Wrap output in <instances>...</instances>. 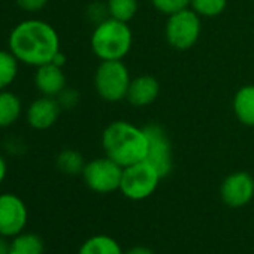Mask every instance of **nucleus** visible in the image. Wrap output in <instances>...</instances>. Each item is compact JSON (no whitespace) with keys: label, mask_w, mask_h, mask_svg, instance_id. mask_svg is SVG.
<instances>
[{"label":"nucleus","mask_w":254,"mask_h":254,"mask_svg":"<svg viewBox=\"0 0 254 254\" xmlns=\"http://www.w3.org/2000/svg\"><path fill=\"white\" fill-rule=\"evenodd\" d=\"M160 180L162 177L159 172L147 160H142L139 163L123 168L120 191L124 197L130 200H145L157 190Z\"/></svg>","instance_id":"obj_5"},{"label":"nucleus","mask_w":254,"mask_h":254,"mask_svg":"<svg viewBox=\"0 0 254 254\" xmlns=\"http://www.w3.org/2000/svg\"><path fill=\"white\" fill-rule=\"evenodd\" d=\"M60 112L62 106L56 97L42 96L29 105L26 118L29 126L35 130H47L57 123Z\"/></svg>","instance_id":"obj_11"},{"label":"nucleus","mask_w":254,"mask_h":254,"mask_svg":"<svg viewBox=\"0 0 254 254\" xmlns=\"http://www.w3.org/2000/svg\"><path fill=\"white\" fill-rule=\"evenodd\" d=\"M35 85L42 93V96L57 97L66 88V76L63 67L54 63H47L36 67Z\"/></svg>","instance_id":"obj_13"},{"label":"nucleus","mask_w":254,"mask_h":254,"mask_svg":"<svg viewBox=\"0 0 254 254\" xmlns=\"http://www.w3.org/2000/svg\"><path fill=\"white\" fill-rule=\"evenodd\" d=\"M160 93L159 81L151 75H139L132 79L126 100L136 108H144L156 102Z\"/></svg>","instance_id":"obj_12"},{"label":"nucleus","mask_w":254,"mask_h":254,"mask_svg":"<svg viewBox=\"0 0 254 254\" xmlns=\"http://www.w3.org/2000/svg\"><path fill=\"white\" fill-rule=\"evenodd\" d=\"M220 196L223 203L230 208L245 206L254 197V178L244 171L227 175L221 183Z\"/></svg>","instance_id":"obj_10"},{"label":"nucleus","mask_w":254,"mask_h":254,"mask_svg":"<svg viewBox=\"0 0 254 254\" xmlns=\"http://www.w3.org/2000/svg\"><path fill=\"white\" fill-rule=\"evenodd\" d=\"M124 254H156V253L151 248H148V247L136 245V247H132L130 250H127Z\"/></svg>","instance_id":"obj_26"},{"label":"nucleus","mask_w":254,"mask_h":254,"mask_svg":"<svg viewBox=\"0 0 254 254\" xmlns=\"http://www.w3.org/2000/svg\"><path fill=\"white\" fill-rule=\"evenodd\" d=\"M21 109V100L15 93L9 90L0 91V129L12 126L20 118Z\"/></svg>","instance_id":"obj_16"},{"label":"nucleus","mask_w":254,"mask_h":254,"mask_svg":"<svg viewBox=\"0 0 254 254\" xmlns=\"http://www.w3.org/2000/svg\"><path fill=\"white\" fill-rule=\"evenodd\" d=\"M9 248H11V241L0 235V254H9Z\"/></svg>","instance_id":"obj_28"},{"label":"nucleus","mask_w":254,"mask_h":254,"mask_svg":"<svg viewBox=\"0 0 254 254\" xmlns=\"http://www.w3.org/2000/svg\"><path fill=\"white\" fill-rule=\"evenodd\" d=\"M102 147L106 157L121 168H127L147 159L148 138L144 127H138L126 120H117L105 127Z\"/></svg>","instance_id":"obj_2"},{"label":"nucleus","mask_w":254,"mask_h":254,"mask_svg":"<svg viewBox=\"0 0 254 254\" xmlns=\"http://www.w3.org/2000/svg\"><path fill=\"white\" fill-rule=\"evenodd\" d=\"M15 2L26 12H38L47 6L48 0H15Z\"/></svg>","instance_id":"obj_25"},{"label":"nucleus","mask_w":254,"mask_h":254,"mask_svg":"<svg viewBox=\"0 0 254 254\" xmlns=\"http://www.w3.org/2000/svg\"><path fill=\"white\" fill-rule=\"evenodd\" d=\"M190 8L202 18H214L224 12L227 0H191Z\"/></svg>","instance_id":"obj_21"},{"label":"nucleus","mask_w":254,"mask_h":254,"mask_svg":"<svg viewBox=\"0 0 254 254\" xmlns=\"http://www.w3.org/2000/svg\"><path fill=\"white\" fill-rule=\"evenodd\" d=\"M108 12L111 18L129 23L138 12V0H108Z\"/></svg>","instance_id":"obj_20"},{"label":"nucleus","mask_w":254,"mask_h":254,"mask_svg":"<svg viewBox=\"0 0 254 254\" xmlns=\"http://www.w3.org/2000/svg\"><path fill=\"white\" fill-rule=\"evenodd\" d=\"M6 175H8V165H6L5 157L0 154V186H2V183L5 181Z\"/></svg>","instance_id":"obj_27"},{"label":"nucleus","mask_w":254,"mask_h":254,"mask_svg":"<svg viewBox=\"0 0 254 254\" xmlns=\"http://www.w3.org/2000/svg\"><path fill=\"white\" fill-rule=\"evenodd\" d=\"M56 165H57L59 171L66 174V175H79L84 171L85 162H84V157H82V154L79 151H76V150H63L57 156Z\"/></svg>","instance_id":"obj_19"},{"label":"nucleus","mask_w":254,"mask_h":254,"mask_svg":"<svg viewBox=\"0 0 254 254\" xmlns=\"http://www.w3.org/2000/svg\"><path fill=\"white\" fill-rule=\"evenodd\" d=\"M57 102L60 103L62 109H72L76 106V103L79 102V94L76 90L66 87L59 96H57Z\"/></svg>","instance_id":"obj_24"},{"label":"nucleus","mask_w":254,"mask_h":254,"mask_svg":"<svg viewBox=\"0 0 254 254\" xmlns=\"http://www.w3.org/2000/svg\"><path fill=\"white\" fill-rule=\"evenodd\" d=\"M18 60L11 51L0 50V91L8 90L18 75Z\"/></svg>","instance_id":"obj_18"},{"label":"nucleus","mask_w":254,"mask_h":254,"mask_svg":"<svg viewBox=\"0 0 254 254\" xmlns=\"http://www.w3.org/2000/svg\"><path fill=\"white\" fill-rule=\"evenodd\" d=\"M130 82V72L123 60H103L94 73V88L97 94L111 103L126 99Z\"/></svg>","instance_id":"obj_4"},{"label":"nucleus","mask_w":254,"mask_h":254,"mask_svg":"<svg viewBox=\"0 0 254 254\" xmlns=\"http://www.w3.org/2000/svg\"><path fill=\"white\" fill-rule=\"evenodd\" d=\"M233 112L244 126L254 127V85L241 87L233 96Z\"/></svg>","instance_id":"obj_14"},{"label":"nucleus","mask_w":254,"mask_h":254,"mask_svg":"<svg viewBox=\"0 0 254 254\" xmlns=\"http://www.w3.org/2000/svg\"><path fill=\"white\" fill-rule=\"evenodd\" d=\"M87 17L94 24H99V23L105 21L106 18H109L108 5L106 3H100V2H94V3L88 5V8H87Z\"/></svg>","instance_id":"obj_23"},{"label":"nucleus","mask_w":254,"mask_h":254,"mask_svg":"<svg viewBox=\"0 0 254 254\" xmlns=\"http://www.w3.org/2000/svg\"><path fill=\"white\" fill-rule=\"evenodd\" d=\"M29 220L26 202L15 193L0 194V235L12 239L24 232Z\"/></svg>","instance_id":"obj_8"},{"label":"nucleus","mask_w":254,"mask_h":254,"mask_svg":"<svg viewBox=\"0 0 254 254\" xmlns=\"http://www.w3.org/2000/svg\"><path fill=\"white\" fill-rule=\"evenodd\" d=\"M45 242L33 232H21L11 239L9 254H44Z\"/></svg>","instance_id":"obj_17"},{"label":"nucleus","mask_w":254,"mask_h":254,"mask_svg":"<svg viewBox=\"0 0 254 254\" xmlns=\"http://www.w3.org/2000/svg\"><path fill=\"white\" fill-rule=\"evenodd\" d=\"M202 17L191 8L183 9L168 17L165 38L168 44L178 51H187L196 45L202 33Z\"/></svg>","instance_id":"obj_6"},{"label":"nucleus","mask_w":254,"mask_h":254,"mask_svg":"<svg viewBox=\"0 0 254 254\" xmlns=\"http://www.w3.org/2000/svg\"><path fill=\"white\" fill-rule=\"evenodd\" d=\"M132 44L133 33L129 24L111 17L96 24L90 38L91 51L102 62L123 60L130 53Z\"/></svg>","instance_id":"obj_3"},{"label":"nucleus","mask_w":254,"mask_h":254,"mask_svg":"<svg viewBox=\"0 0 254 254\" xmlns=\"http://www.w3.org/2000/svg\"><path fill=\"white\" fill-rule=\"evenodd\" d=\"M144 130L148 138V153L145 160L162 178H165L172 171V145L169 136L159 124H147Z\"/></svg>","instance_id":"obj_9"},{"label":"nucleus","mask_w":254,"mask_h":254,"mask_svg":"<svg viewBox=\"0 0 254 254\" xmlns=\"http://www.w3.org/2000/svg\"><path fill=\"white\" fill-rule=\"evenodd\" d=\"M51 63H54V64H57V66H60V67H63V66L66 64V56L62 53V50L54 56V59H53Z\"/></svg>","instance_id":"obj_29"},{"label":"nucleus","mask_w":254,"mask_h":254,"mask_svg":"<svg viewBox=\"0 0 254 254\" xmlns=\"http://www.w3.org/2000/svg\"><path fill=\"white\" fill-rule=\"evenodd\" d=\"M76 254H124V251L112 236L100 233L85 239Z\"/></svg>","instance_id":"obj_15"},{"label":"nucleus","mask_w":254,"mask_h":254,"mask_svg":"<svg viewBox=\"0 0 254 254\" xmlns=\"http://www.w3.org/2000/svg\"><path fill=\"white\" fill-rule=\"evenodd\" d=\"M154 9H157L163 15H172L183 9L190 8L191 0H150Z\"/></svg>","instance_id":"obj_22"},{"label":"nucleus","mask_w":254,"mask_h":254,"mask_svg":"<svg viewBox=\"0 0 254 254\" xmlns=\"http://www.w3.org/2000/svg\"><path fill=\"white\" fill-rule=\"evenodd\" d=\"M85 186L99 194H108L120 190L123 168L109 157H97L85 163L82 171Z\"/></svg>","instance_id":"obj_7"},{"label":"nucleus","mask_w":254,"mask_h":254,"mask_svg":"<svg viewBox=\"0 0 254 254\" xmlns=\"http://www.w3.org/2000/svg\"><path fill=\"white\" fill-rule=\"evenodd\" d=\"M8 45L20 63L39 67L51 63L60 51V38L50 23L32 18L18 23L12 29Z\"/></svg>","instance_id":"obj_1"}]
</instances>
